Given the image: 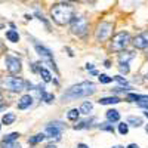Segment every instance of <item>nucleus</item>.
<instances>
[{
    "mask_svg": "<svg viewBox=\"0 0 148 148\" xmlns=\"http://www.w3.org/2000/svg\"><path fill=\"white\" fill-rule=\"evenodd\" d=\"M96 92V84L93 82H82L79 84H74L62 95L64 102H68L71 99H77V98H86L89 95H93Z\"/></svg>",
    "mask_w": 148,
    "mask_h": 148,
    "instance_id": "f257e3e1",
    "label": "nucleus"
},
{
    "mask_svg": "<svg viewBox=\"0 0 148 148\" xmlns=\"http://www.w3.org/2000/svg\"><path fill=\"white\" fill-rule=\"evenodd\" d=\"M51 16L58 25H67L74 18V8L68 3H56L51 9Z\"/></svg>",
    "mask_w": 148,
    "mask_h": 148,
    "instance_id": "f03ea898",
    "label": "nucleus"
},
{
    "mask_svg": "<svg viewBox=\"0 0 148 148\" xmlns=\"http://www.w3.org/2000/svg\"><path fill=\"white\" fill-rule=\"evenodd\" d=\"M129 42H130V34L127 31H120V33H117L113 37L111 47H113V51H116V52H121V51H125V49H126Z\"/></svg>",
    "mask_w": 148,
    "mask_h": 148,
    "instance_id": "7ed1b4c3",
    "label": "nucleus"
},
{
    "mask_svg": "<svg viewBox=\"0 0 148 148\" xmlns=\"http://www.w3.org/2000/svg\"><path fill=\"white\" fill-rule=\"evenodd\" d=\"M25 82H24L21 77H6L2 80V86L6 88L10 92H21L25 89Z\"/></svg>",
    "mask_w": 148,
    "mask_h": 148,
    "instance_id": "20e7f679",
    "label": "nucleus"
},
{
    "mask_svg": "<svg viewBox=\"0 0 148 148\" xmlns=\"http://www.w3.org/2000/svg\"><path fill=\"white\" fill-rule=\"evenodd\" d=\"M71 31L73 34H76V36H84L86 31H88V21H86V18L83 16H74L71 19Z\"/></svg>",
    "mask_w": 148,
    "mask_h": 148,
    "instance_id": "39448f33",
    "label": "nucleus"
},
{
    "mask_svg": "<svg viewBox=\"0 0 148 148\" xmlns=\"http://www.w3.org/2000/svg\"><path fill=\"white\" fill-rule=\"evenodd\" d=\"M34 47H36V52L39 53V56L45 61L46 64H49L53 70H56V65H55V61H53V58H52V52L49 51L47 47H45L43 45H40V43H37V42H34Z\"/></svg>",
    "mask_w": 148,
    "mask_h": 148,
    "instance_id": "423d86ee",
    "label": "nucleus"
},
{
    "mask_svg": "<svg viewBox=\"0 0 148 148\" xmlns=\"http://www.w3.org/2000/svg\"><path fill=\"white\" fill-rule=\"evenodd\" d=\"M111 30H113V24L111 22H101L98 25L96 31H95V37H96V42H105L110 34H111Z\"/></svg>",
    "mask_w": 148,
    "mask_h": 148,
    "instance_id": "0eeeda50",
    "label": "nucleus"
},
{
    "mask_svg": "<svg viewBox=\"0 0 148 148\" xmlns=\"http://www.w3.org/2000/svg\"><path fill=\"white\" fill-rule=\"evenodd\" d=\"M5 64H6V70L10 73V74H16L21 71V61L15 56H6L5 58Z\"/></svg>",
    "mask_w": 148,
    "mask_h": 148,
    "instance_id": "6e6552de",
    "label": "nucleus"
},
{
    "mask_svg": "<svg viewBox=\"0 0 148 148\" xmlns=\"http://www.w3.org/2000/svg\"><path fill=\"white\" fill-rule=\"evenodd\" d=\"M61 123H51V125L46 126V133L49 135V138H55V139H59L61 138Z\"/></svg>",
    "mask_w": 148,
    "mask_h": 148,
    "instance_id": "1a4fd4ad",
    "label": "nucleus"
},
{
    "mask_svg": "<svg viewBox=\"0 0 148 148\" xmlns=\"http://www.w3.org/2000/svg\"><path fill=\"white\" fill-rule=\"evenodd\" d=\"M31 104H33V96H31V95H24L21 99L18 101V108H19V110H25V108H28Z\"/></svg>",
    "mask_w": 148,
    "mask_h": 148,
    "instance_id": "9d476101",
    "label": "nucleus"
},
{
    "mask_svg": "<svg viewBox=\"0 0 148 148\" xmlns=\"http://www.w3.org/2000/svg\"><path fill=\"white\" fill-rule=\"evenodd\" d=\"M107 120L111 121V123H116L120 120V113L117 110H108L107 111Z\"/></svg>",
    "mask_w": 148,
    "mask_h": 148,
    "instance_id": "9b49d317",
    "label": "nucleus"
},
{
    "mask_svg": "<svg viewBox=\"0 0 148 148\" xmlns=\"http://www.w3.org/2000/svg\"><path fill=\"white\" fill-rule=\"evenodd\" d=\"M101 105H111V104H119L120 102V98H117V96H108V98H101L99 101Z\"/></svg>",
    "mask_w": 148,
    "mask_h": 148,
    "instance_id": "f8f14e48",
    "label": "nucleus"
},
{
    "mask_svg": "<svg viewBox=\"0 0 148 148\" xmlns=\"http://www.w3.org/2000/svg\"><path fill=\"white\" fill-rule=\"evenodd\" d=\"M133 46L136 47V49H147V43H145V39L142 37V34L136 36L133 39Z\"/></svg>",
    "mask_w": 148,
    "mask_h": 148,
    "instance_id": "ddd939ff",
    "label": "nucleus"
},
{
    "mask_svg": "<svg viewBox=\"0 0 148 148\" xmlns=\"http://www.w3.org/2000/svg\"><path fill=\"white\" fill-rule=\"evenodd\" d=\"M39 73H40V76H42L43 82H46V83H49V82H52V74L49 73V70H47V68H45V67H40Z\"/></svg>",
    "mask_w": 148,
    "mask_h": 148,
    "instance_id": "4468645a",
    "label": "nucleus"
},
{
    "mask_svg": "<svg viewBox=\"0 0 148 148\" xmlns=\"http://www.w3.org/2000/svg\"><path fill=\"white\" fill-rule=\"evenodd\" d=\"M129 99L132 101H138V102H148V95H136V93H129L127 95Z\"/></svg>",
    "mask_w": 148,
    "mask_h": 148,
    "instance_id": "2eb2a0df",
    "label": "nucleus"
},
{
    "mask_svg": "<svg viewBox=\"0 0 148 148\" xmlns=\"http://www.w3.org/2000/svg\"><path fill=\"white\" fill-rule=\"evenodd\" d=\"M135 58V53L133 52H123L119 55V62H129L130 59Z\"/></svg>",
    "mask_w": 148,
    "mask_h": 148,
    "instance_id": "dca6fc26",
    "label": "nucleus"
},
{
    "mask_svg": "<svg viewBox=\"0 0 148 148\" xmlns=\"http://www.w3.org/2000/svg\"><path fill=\"white\" fill-rule=\"evenodd\" d=\"M6 37H8V40L12 42V43H16V42L19 40V34H18V31H15V30L6 31Z\"/></svg>",
    "mask_w": 148,
    "mask_h": 148,
    "instance_id": "f3484780",
    "label": "nucleus"
},
{
    "mask_svg": "<svg viewBox=\"0 0 148 148\" xmlns=\"http://www.w3.org/2000/svg\"><path fill=\"white\" fill-rule=\"evenodd\" d=\"M15 119H16V116L14 114V113H6L5 116H3V119H2V121H3V125H12V123L15 121Z\"/></svg>",
    "mask_w": 148,
    "mask_h": 148,
    "instance_id": "a211bd4d",
    "label": "nucleus"
},
{
    "mask_svg": "<svg viewBox=\"0 0 148 148\" xmlns=\"http://www.w3.org/2000/svg\"><path fill=\"white\" fill-rule=\"evenodd\" d=\"M80 114H82V113H80V110L73 108V110H70V111H68L67 119H68V120H71V121H76V120L79 119V116H80Z\"/></svg>",
    "mask_w": 148,
    "mask_h": 148,
    "instance_id": "6ab92c4d",
    "label": "nucleus"
},
{
    "mask_svg": "<svg viewBox=\"0 0 148 148\" xmlns=\"http://www.w3.org/2000/svg\"><path fill=\"white\" fill-rule=\"evenodd\" d=\"M92 102H89V101H86V102H83L82 104V107H80V113L82 114H89L90 111H92Z\"/></svg>",
    "mask_w": 148,
    "mask_h": 148,
    "instance_id": "aec40b11",
    "label": "nucleus"
},
{
    "mask_svg": "<svg viewBox=\"0 0 148 148\" xmlns=\"http://www.w3.org/2000/svg\"><path fill=\"white\" fill-rule=\"evenodd\" d=\"M45 138H46V135H45V133H37V135H34V136H31V138L28 139V142L34 145V144H39V142H42Z\"/></svg>",
    "mask_w": 148,
    "mask_h": 148,
    "instance_id": "412c9836",
    "label": "nucleus"
},
{
    "mask_svg": "<svg viewBox=\"0 0 148 148\" xmlns=\"http://www.w3.org/2000/svg\"><path fill=\"white\" fill-rule=\"evenodd\" d=\"M127 125H132L135 127H139L142 125V119L141 117H129L127 119Z\"/></svg>",
    "mask_w": 148,
    "mask_h": 148,
    "instance_id": "4be33fe9",
    "label": "nucleus"
},
{
    "mask_svg": "<svg viewBox=\"0 0 148 148\" xmlns=\"http://www.w3.org/2000/svg\"><path fill=\"white\" fill-rule=\"evenodd\" d=\"M18 136H19V133H16V132H14V133H9V135H6V136L3 138V142H12V141L18 139Z\"/></svg>",
    "mask_w": 148,
    "mask_h": 148,
    "instance_id": "5701e85b",
    "label": "nucleus"
},
{
    "mask_svg": "<svg viewBox=\"0 0 148 148\" xmlns=\"http://www.w3.org/2000/svg\"><path fill=\"white\" fill-rule=\"evenodd\" d=\"M119 132H120V135H127V132H129V125L127 123H120L119 125Z\"/></svg>",
    "mask_w": 148,
    "mask_h": 148,
    "instance_id": "b1692460",
    "label": "nucleus"
},
{
    "mask_svg": "<svg viewBox=\"0 0 148 148\" xmlns=\"http://www.w3.org/2000/svg\"><path fill=\"white\" fill-rule=\"evenodd\" d=\"M119 70H120L121 74H127V73L130 71V68H129V62H120Z\"/></svg>",
    "mask_w": 148,
    "mask_h": 148,
    "instance_id": "393cba45",
    "label": "nucleus"
},
{
    "mask_svg": "<svg viewBox=\"0 0 148 148\" xmlns=\"http://www.w3.org/2000/svg\"><path fill=\"white\" fill-rule=\"evenodd\" d=\"M99 82L104 83V84H107V83H110V82H113V77L107 76V74H99Z\"/></svg>",
    "mask_w": 148,
    "mask_h": 148,
    "instance_id": "a878e982",
    "label": "nucleus"
},
{
    "mask_svg": "<svg viewBox=\"0 0 148 148\" xmlns=\"http://www.w3.org/2000/svg\"><path fill=\"white\" fill-rule=\"evenodd\" d=\"M102 130H108V132H114V127L111 126V121H108V123H102V125L99 126Z\"/></svg>",
    "mask_w": 148,
    "mask_h": 148,
    "instance_id": "bb28decb",
    "label": "nucleus"
},
{
    "mask_svg": "<svg viewBox=\"0 0 148 148\" xmlns=\"http://www.w3.org/2000/svg\"><path fill=\"white\" fill-rule=\"evenodd\" d=\"M3 145H5V148H21V145L18 144V142H3Z\"/></svg>",
    "mask_w": 148,
    "mask_h": 148,
    "instance_id": "cd10ccee",
    "label": "nucleus"
},
{
    "mask_svg": "<svg viewBox=\"0 0 148 148\" xmlns=\"http://www.w3.org/2000/svg\"><path fill=\"white\" fill-rule=\"evenodd\" d=\"M53 99H55V96H53L52 93H46V92H45V95H43V101H45V102H52Z\"/></svg>",
    "mask_w": 148,
    "mask_h": 148,
    "instance_id": "c85d7f7f",
    "label": "nucleus"
},
{
    "mask_svg": "<svg viewBox=\"0 0 148 148\" xmlns=\"http://www.w3.org/2000/svg\"><path fill=\"white\" fill-rule=\"evenodd\" d=\"M113 80H116V82H119L120 84H123V86H125L126 84V79H123L121 76H116V77H113Z\"/></svg>",
    "mask_w": 148,
    "mask_h": 148,
    "instance_id": "c756f323",
    "label": "nucleus"
},
{
    "mask_svg": "<svg viewBox=\"0 0 148 148\" xmlns=\"http://www.w3.org/2000/svg\"><path fill=\"white\" fill-rule=\"evenodd\" d=\"M142 37L145 39V43H147V47H148V31L147 33H142Z\"/></svg>",
    "mask_w": 148,
    "mask_h": 148,
    "instance_id": "7c9ffc66",
    "label": "nucleus"
},
{
    "mask_svg": "<svg viewBox=\"0 0 148 148\" xmlns=\"http://www.w3.org/2000/svg\"><path fill=\"white\" fill-rule=\"evenodd\" d=\"M126 148H139V145H136V144H129Z\"/></svg>",
    "mask_w": 148,
    "mask_h": 148,
    "instance_id": "2f4dec72",
    "label": "nucleus"
},
{
    "mask_svg": "<svg viewBox=\"0 0 148 148\" xmlns=\"http://www.w3.org/2000/svg\"><path fill=\"white\" fill-rule=\"evenodd\" d=\"M86 70H90V71H92V70H93V65H92V64H86Z\"/></svg>",
    "mask_w": 148,
    "mask_h": 148,
    "instance_id": "473e14b6",
    "label": "nucleus"
},
{
    "mask_svg": "<svg viewBox=\"0 0 148 148\" xmlns=\"http://www.w3.org/2000/svg\"><path fill=\"white\" fill-rule=\"evenodd\" d=\"M77 148H89V147H88V145H84V144H79Z\"/></svg>",
    "mask_w": 148,
    "mask_h": 148,
    "instance_id": "72a5a7b5",
    "label": "nucleus"
},
{
    "mask_svg": "<svg viewBox=\"0 0 148 148\" xmlns=\"http://www.w3.org/2000/svg\"><path fill=\"white\" fill-rule=\"evenodd\" d=\"M141 107H144V108L148 111V104H141Z\"/></svg>",
    "mask_w": 148,
    "mask_h": 148,
    "instance_id": "f704fd0d",
    "label": "nucleus"
},
{
    "mask_svg": "<svg viewBox=\"0 0 148 148\" xmlns=\"http://www.w3.org/2000/svg\"><path fill=\"white\" fill-rule=\"evenodd\" d=\"M46 148H56V147H55V145H47Z\"/></svg>",
    "mask_w": 148,
    "mask_h": 148,
    "instance_id": "c9c22d12",
    "label": "nucleus"
},
{
    "mask_svg": "<svg viewBox=\"0 0 148 148\" xmlns=\"http://www.w3.org/2000/svg\"><path fill=\"white\" fill-rule=\"evenodd\" d=\"M145 132H147V133H148V125H147V126H145Z\"/></svg>",
    "mask_w": 148,
    "mask_h": 148,
    "instance_id": "e433bc0d",
    "label": "nucleus"
},
{
    "mask_svg": "<svg viewBox=\"0 0 148 148\" xmlns=\"http://www.w3.org/2000/svg\"><path fill=\"white\" fill-rule=\"evenodd\" d=\"M113 148H123V147H120V145H116V147H113Z\"/></svg>",
    "mask_w": 148,
    "mask_h": 148,
    "instance_id": "4c0bfd02",
    "label": "nucleus"
},
{
    "mask_svg": "<svg viewBox=\"0 0 148 148\" xmlns=\"http://www.w3.org/2000/svg\"><path fill=\"white\" fill-rule=\"evenodd\" d=\"M67 2H79V0H67Z\"/></svg>",
    "mask_w": 148,
    "mask_h": 148,
    "instance_id": "58836bf2",
    "label": "nucleus"
},
{
    "mask_svg": "<svg viewBox=\"0 0 148 148\" xmlns=\"http://www.w3.org/2000/svg\"><path fill=\"white\" fill-rule=\"evenodd\" d=\"M0 110H5V105H0Z\"/></svg>",
    "mask_w": 148,
    "mask_h": 148,
    "instance_id": "ea45409f",
    "label": "nucleus"
},
{
    "mask_svg": "<svg viewBox=\"0 0 148 148\" xmlns=\"http://www.w3.org/2000/svg\"><path fill=\"white\" fill-rule=\"evenodd\" d=\"M3 99V96H2V93H0V101H2Z\"/></svg>",
    "mask_w": 148,
    "mask_h": 148,
    "instance_id": "a19ab883",
    "label": "nucleus"
},
{
    "mask_svg": "<svg viewBox=\"0 0 148 148\" xmlns=\"http://www.w3.org/2000/svg\"><path fill=\"white\" fill-rule=\"evenodd\" d=\"M88 2H95V0H88Z\"/></svg>",
    "mask_w": 148,
    "mask_h": 148,
    "instance_id": "79ce46f5",
    "label": "nucleus"
},
{
    "mask_svg": "<svg viewBox=\"0 0 148 148\" xmlns=\"http://www.w3.org/2000/svg\"><path fill=\"white\" fill-rule=\"evenodd\" d=\"M145 116H147V117H148V113H145Z\"/></svg>",
    "mask_w": 148,
    "mask_h": 148,
    "instance_id": "37998d69",
    "label": "nucleus"
}]
</instances>
